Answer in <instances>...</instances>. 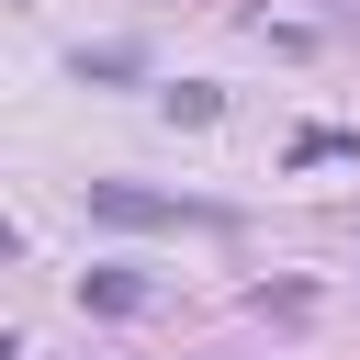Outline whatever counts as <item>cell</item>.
Masks as SVG:
<instances>
[{
	"mask_svg": "<svg viewBox=\"0 0 360 360\" xmlns=\"http://www.w3.org/2000/svg\"><path fill=\"white\" fill-rule=\"evenodd\" d=\"M90 214H101V225H191V236L225 225L214 202H169V191H135V180H90Z\"/></svg>",
	"mask_w": 360,
	"mask_h": 360,
	"instance_id": "obj_1",
	"label": "cell"
},
{
	"mask_svg": "<svg viewBox=\"0 0 360 360\" xmlns=\"http://www.w3.org/2000/svg\"><path fill=\"white\" fill-rule=\"evenodd\" d=\"M79 304H101V315H146L158 292H146L135 270H90V281H79Z\"/></svg>",
	"mask_w": 360,
	"mask_h": 360,
	"instance_id": "obj_2",
	"label": "cell"
}]
</instances>
